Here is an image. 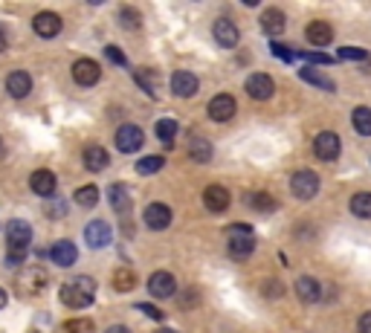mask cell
<instances>
[{
  "mask_svg": "<svg viewBox=\"0 0 371 333\" xmlns=\"http://www.w3.org/2000/svg\"><path fill=\"white\" fill-rule=\"evenodd\" d=\"M351 212H354L357 218H371V191L354 194V200H351Z\"/></svg>",
  "mask_w": 371,
  "mask_h": 333,
  "instance_id": "cell-32",
  "label": "cell"
},
{
  "mask_svg": "<svg viewBox=\"0 0 371 333\" xmlns=\"http://www.w3.org/2000/svg\"><path fill=\"white\" fill-rule=\"evenodd\" d=\"M307 41L314 44V47H328L330 41H334V29H330V24H325V21H314L307 27Z\"/></svg>",
  "mask_w": 371,
  "mask_h": 333,
  "instance_id": "cell-22",
  "label": "cell"
},
{
  "mask_svg": "<svg viewBox=\"0 0 371 333\" xmlns=\"http://www.w3.org/2000/svg\"><path fill=\"white\" fill-rule=\"evenodd\" d=\"M136 310H143L145 316H151V319H157V322H163V313L157 310V307H151V304H136Z\"/></svg>",
  "mask_w": 371,
  "mask_h": 333,
  "instance_id": "cell-44",
  "label": "cell"
},
{
  "mask_svg": "<svg viewBox=\"0 0 371 333\" xmlns=\"http://www.w3.org/2000/svg\"><path fill=\"white\" fill-rule=\"evenodd\" d=\"M337 55L342 58V61H365V58H368V52L365 50H357V47H342Z\"/></svg>",
  "mask_w": 371,
  "mask_h": 333,
  "instance_id": "cell-37",
  "label": "cell"
},
{
  "mask_svg": "<svg viewBox=\"0 0 371 333\" xmlns=\"http://www.w3.org/2000/svg\"><path fill=\"white\" fill-rule=\"evenodd\" d=\"M9 47V38H6V32H3V27H0V52H3Z\"/></svg>",
  "mask_w": 371,
  "mask_h": 333,
  "instance_id": "cell-46",
  "label": "cell"
},
{
  "mask_svg": "<svg viewBox=\"0 0 371 333\" xmlns=\"http://www.w3.org/2000/svg\"><path fill=\"white\" fill-rule=\"evenodd\" d=\"M314 151H317V156H319L322 163H334L337 156H340V136L334 131L319 133L317 140H314Z\"/></svg>",
  "mask_w": 371,
  "mask_h": 333,
  "instance_id": "cell-6",
  "label": "cell"
},
{
  "mask_svg": "<svg viewBox=\"0 0 371 333\" xmlns=\"http://www.w3.org/2000/svg\"><path fill=\"white\" fill-rule=\"evenodd\" d=\"M96 299V281L87 279V276H79V279H70L67 284H61V302L67 307H87L93 304Z\"/></svg>",
  "mask_w": 371,
  "mask_h": 333,
  "instance_id": "cell-1",
  "label": "cell"
},
{
  "mask_svg": "<svg viewBox=\"0 0 371 333\" xmlns=\"http://www.w3.org/2000/svg\"><path fill=\"white\" fill-rule=\"evenodd\" d=\"M157 136H160V142H174V136H177V122L174 119H160L157 122Z\"/></svg>",
  "mask_w": 371,
  "mask_h": 333,
  "instance_id": "cell-35",
  "label": "cell"
},
{
  "mask_svg": "<svg viewBox=\"0 0 371 333\" xmlns=\"http://www.w3.org/2000/svg\"><path fill=\"white\" fill-rule=\"evenodd\" d=\"M174 290H177V281H174V276L166 269L154 272V276L148 279V293L154 299H168V296H174Z\"/></svg>",
  "mask_w": 371,
  "mask_h": 333,
  "instance_id": "cell-10",
  "label": "cell"
},
{
  "mask_svg": "<svg viewBox=\"0 0 371 333\" xmlns=\"http://www.w3.org/2000/svg\"><path fill=\"white\" fill-rule=\"evenodd\" d=\"M105 55L110 58L113 64H119V67H125V64H128V58H125L119 50H116V47H105Z\"/></svg>",
  "mask_w": 371,
  "mask_h": 333,
  "instance_id": "cell-41",
  "label": "cell"
},
{
  "mask_svg": "<svg viewBox=\"0 0 371 333\" xmlns=\"http://www.w3.org/2000/svg\"><path fill=\"white\" fill-rule=\"evenodd\" d=\"M6 302H9V296H6V290H0V310L6 307Z\"/></svg>",
  "mask_w": 371,
  "mask_h": 333,
  "instance_id": "cell-48",
  "label": "cell"
},
{
  "mask_svg": "<svg viewBox=\"0 0 371 333\" xmlns=\"http://www.w3.org/2000/svg\"><path fill=\"white\" fill-rule=\"evenodd\" d=\"M108 200H110V206L119 212V214H128L131 212V194H128V186H122V183H113L108 188Z\"/></svg>",
  "mask_w": 371,
  "mask_h": 333,
  "instance_id": "cell-23",
  "label": "cell"
},
{
  "mask_svg": "<svg viewBox=\"0 0 371 333\" xmlns=\"http://www.w3.org/2000/svg\"><path fill=\"white\" fill-rule=\"evenodd\" d=\"M108 163H110V156L102 145H87L85 148V165L90 171H102V168H108Z\"/></svg>",
  "mask_w": 371,
  "mask_h": 333,
  "instance_id": "cell-25",
  "label": "cell"
},
{
  "mask_svg": "<svg viewBox=\"0 0 371 333\" xmlns=\"http://www.w3.org/2000/svg\"><path fill=\"white\" fill-rule=\"evenodd\" d=\"M113 287L119 290V293H128V290L136 287V276H133L131 269H125V267H122V269H116V272H113Z\"/></svg>",
  "mask_w": 371,
  "mask_h": 333,
  "instance_id": "cell-34",
  "label": "cell"
},
{
  "mask_svg": "<svg viewBox=\"0 0 371 333\" xmlns=\"http://www.w3.org/2000/svg\"><path fill=\"white\" fill-rule=\"evenodd\" d=\"M296 296H299V302H305V304H317L319 296H322V287H319L317 279L302 276V279L296 281Z\"/></svg>",
  "mask_w": 371,
  "mask_h": 333,
  "instance_id": "cell-21",
  "label": "cell"
},
{
  "mask_svg": "<svg viewBox=\"0 0 371 333\" xmlns=\"http://www.w3.org/2000/svg\"><path fill=\"white\" fill-rule=\"evenodd\" d=\"M119 21H122V27H125V29H140L143 17L136 15L133 9H122V12H119Z\"/></svg>",
  "mask_w": 371,
  "mask_h": 333,
  "instance_id": "cell-36",
  "label": "cell"
},
{
  "mask_svg": "<svg viewBox=\"0 0 371 333\" xmlns=\"http://www.w3.org/2000/svg\"><path fill=\"white\" fill-rule=\"evenodd\" d=\"M133 78H136V84H140L148 96H154V99H157L160 96V90H163V82H160V75L154 73V70H136L133 73Z\"/></svg>",
  "mask_w": 371,
  "mask_h": 333,
  "instance_id": "cell-24",
  "label": "cell"
},
{
  "mask_svg": "<svg viewBox=\"0 0 371 333\" xmlns=\"http://www.w3.org/2000/svg\"><path fill=\"white\" fill-rule=\"evenodd\" d=\"M47 287V272L41 267H29L21 272V279H17V293L21 296H35V293H41Z\"/></svg>",
  "mask_w": 371,
  "mask_h": 333,
  "instance_id": "cell-4",
  "label": "cell"
},
{
  "mask_svg": "<svg viewBox=\"0 0 371 333\" xmlns=\"http://www.w3.org/2000/svg\"><path fill=\"white\" fill-rule=\"evenodd\" d=\"M189 154L194 163H209L212 160V145L209 140H201V136H194V140L189 142Z\"/></svg>",
  "mask_w": 371,
  "mask_h": 333,
  "instance_id": "cell-28",
  "label": "cell"
},
{
  "mask_svg": "<svg viewBox=\"0 0 371 333\" xmlns=\"http://www.w3.org/2000/svg\"><path fill=\"white\" fill-rule=\"evenodd\" d=\"M214 41H218L224 50H232L238 44V27L229 21V17H218V21H214Z\"/></svg>",
  "mask_w": 371,
  "mask_h": 333,
  "instance_id": "cell-16",
  "label": "cell"
},
{
  "mask_svg": "<svg viewBox=\"0 0 371 333\" xmlns=\"http://www.w3.org/2000/svg\"><path fill=\"white\" fill-rule=\"evenodd\" d=\"M50 258H52L58 267H73L75 258H79V249H75L73 241H58V244H52V249H50Z\"/></svg>",
  "mask_w": 371,
  "mask_h": 333,
  "instance_id": "cell-20",
  "label": "cell"
},
{
  "mask_svg": "<svg viewBox=\"0 0 371 333\" xmlns=\"http://www.w3.org/2000/svg\"><path fill=\"white\" fill-rule=\"evenodd\" d=\"M105 333H131V330H128L125 325H113V327H108Z\"/></svg>",
  "mask_w": 371,
  "mask_h": 333,
  "instance_id": "cell-47",
  "label": "cell"
},
{
  "mask_svg": "<svg viewBox=\"0 0 371 333\" xmlns=\"http://www.w3.org/2000/svg\"><path fill=\"white\" fill-rule=\"evenodd\" d=\"M290 191L296 194L299 200H310V198H317V191H319V177L310 168H302L296 171L290 177Z\"/></svg>",
  "mask_w": 371,
  "mask_h": 333,
  "instance_id": "cell-3",
  "label": "cell"
},
{
  "mask_svg": "<svg viewBox=\"0 0 371 333\" xmlns=\"http://www.w3.org/2000/svg\"><path fill=\"white\" fill-rule=\"evenodd\" d=\"M143 142H145V136H143V131L136 128V125H122L119 131H116V148H119L122 154L140 151Z\"/></svg>",
  "mask_w": 371,
  "mask_h": 333,
  "instance_id": "cell-7",
  "label": "cell"
},
{
  "mask_svg": "<svg viewBox=\"0 0 371 333\" xmlns=\"http://www.w3.org/2000/svg\"><path fill=\"white\" fill-rule=\"evenodd\" d=\"M47 214H50V218H64V200H52L47 206Z\"/></svg>",
  "mask_w": 371,
  "mask_h": 333,
  "instance_id": "cell-42",
  "label": "cell"
},
{
  "mask_svg": "<svg viewBox=\"0 0 371 333\" xmlns=\"http://www.w3.org/2000/svg\"><path fill=\"white\" fill-rule=\"evenodd\" d=\"M163 165H166V160H163V156L151 154V156H143V160L136 163V174H143V177H148V174H157Z\"/></svg>",
  "mask_w": 371,
  "mask_h": 333,
  "instance_id": "cell-31",
  "label": "cell"
},
{
  "mask_svg": "<svg viewBox=\"0 0 371 333\" xmlns=\"http://www.w3.org/2000/svg\"><path fill=\"white\" fill-rule=\"evenodd\" d=\"M157 333H177V330H168V327H160Z\"/></svg>",
  "mask_w": 371,
  "mask_h": 333,
  "instance_id": "cell-49",
  "label": "cell"
},
{
  "mask_svg": "<svg viewBox=\"0 0 371 333\" xmlns=\"http://www.w3.org/2000/svg\"><path fill=\"white\" fill-rule=\"evenodd\" d=\"M73 200L79 203L82 209H93L96 203H99V188H96V186H82L79 191L73 194Z\"/></svg>",
  "mask_w": 371,
  "mask_h": 333,
  "instance_id": "cell-30",
  "label": "cell"
},
{
  "mask_svg": "<svg viewBox=\"0 0 371 333\" xmlns=\"http://www.w3.org/2000/svg\"><path fill=\"white\" fill-rule=\"evenodd\" d=\"M229 256L235 261H244L252 256V249H256V238H252V229L247 223H232L229 229Z\"/></svg>",
  "mask_w": 371,
  "mask_h": 333,
  "instance_id": "cell-2",
  "label": "cell"
},
{
  "mask_svg": "<svg viewBox=\"0 0 371 333\" xmlns=\"http://www.w3.org/2000/svg\"><path fill=\"white\" fill-rule=\"evenodd\" d=\"M85 241H87V246H93V249L108 246V244L113 241L110 223H105V221H90L87 229H85Z\"/></svg>",
  "mask_w": 371,
  "mask_h": 333,
  "instance_id": "cell-8",
  "label": "cell"
},
{
  "mask_svg": "<svg viewBox=\"0 0 371 333\" xmlns=\"http://www.w3.org/2000/svg\"><path fill=\"white\" fill-rule=\"evenodd\" d=\"M171 93L180 96V99H191L198 93V75H191L186 70H177L171 75Z\"/></svg>",
  "mask_w": 371,
  "mask_h": 333,
  "instance_id": "cell-14",
  "label": "cell"
},
{
  "mask_svg": "<svg viewBox=\"0 0 371 333\" xmlns=\"http://www.w3.org/2000/svg\"><path fill=\"white\" fill-rule=\"evenodd\" d=\"M32 29L41 38H55L58 32H61V17H58L55 12H38L35 21H32Z\"/></svg>",
  "mask_w": 371,
  "mask_h": 333,
  "instance_id": "cell-15",
  "label": "cell"
},
{
  "mask_svg": "<svg viewBox=\"0 0 371 333\" xmlns=\"http://www.w3.org/2000/svg\"><path fill=\"white\" fill-rule=\"evenodd\" d=\"M203 206H206L209 212H214V214L226 212V209H229V191H226L224 186H209V188L203 191Z\"/></svg>",
  "mask_w": 371,
  "mask_h": 333,
  "instance_id": "cell-18",
  "label": "cell"
},
{
  "mask_svg": "<svg viewBox=\"0 0 371 333\" xmlns=\"http://www.w3.org/2000/svg\"><path fill=\"white\" fill-rule=\"evenodd\" d=\"M302 61H310V64H330L334 58L328 52H302Z\"/></svg>",
  "mask_w": 371,
  "mask_h": 333,
  "instance_id": "cell-39",
  "label": "cell"
},
{
  "mask_svg": "<svg viewBox=\"0 0 371 333\" xmlns=\"http://www.w3.org/2000/svg\"><path fill=\"white\" fill-rule=\"evenodd\" d=\"M24 258H27V252H24V249H9L6 264H9V267H21V264H24Z\"/></svg>",
  "mask_w": 371,
  "mask_h": 333,
  "instance_id": "cell-40",
  "label": "cell"
},
{
  "mask_svg": "<svg viewBox=\"0 0 371 333\" xmlns=\"http://www.w3.org/2000/svg\"><path fill=\"white\" fill-rule=\"evenodd\" d=\"M272 55L282 58V61H293V58H296V55H293L287 47H282V44H272Z\"/></svg>",
  "mask_w": 371,
  "mask_h": 333,
  "instance_id": "cell-43",
  "label": "cell"
},
{
  "mask_svg": "<svg viewBox=\"0 0 371 333\" xmlns=\"http://www.w3.org/2000/svg\"><path fill=\"white\" fill-rule=\"evenodd\" d=\"M6 241H9V249H24L27 252V246L32 241V226L27 221H9Z\"/></svg>",
  "mask_w": 371,
  "mask_h": 333,
  "instance_id": "cell-9",
  "label": "cell"
},
{
  "mask_svg": "<svg viewBox=\"0 0 371 333\" xmlns=\"http://www.w3.org/2000/svg\"><path fill=\"white\" fill-rule=\"evenodd\" d=\"M6 90H9L12 99H24V96H29V90H32V75L24 70H15L6 78Z\"/></svg>",
  "mask_w": 371,
  "mask_h": 333,
  "instance_id": "cell-19",
  "label": "cell"
},
{
  "mask_svg": "<svg viewBox=\"0 0 371 333\" xmlns=\"http://www.w3.org/2000/svg\"><path fill=\"white\" fill-rule=\"evenodd\" d=\"M244 200H247L249 209H259V212H272V209H276V200H272L270 194H264V191H249Z\"/></svg>",
  "mask_w": 371,
  "mask_h": 333,
  "instance_id": "cell-29",
  "label": "cell"
},
{
  "mask_svg": "<svg viewBox=\"0 0 371 333\" xmlns=\"http://www.w3.org/2000/svg\"><path fill=\"white\" fill-rule=\"evenodd\" d=\"M247 93L252 96V99L264 102V99H270V96L276 93V84H272V78H270V75H264V73H252V75L247 78Z\"/></svg>",
  "mask_w": 371,
  "mask_h": 333,
  "instance_id": "cell-12",
  "label": "cell"
},
{
  "mask_svg": "<svg viewBox=\"0 0 371 333\" xmlns=\"http://www.w3.org/2000/svg\"><path fill=\"white\" fill-rule=\"evenodd\" d=\"M235 110H238L235 99H232V96H226V93H218L209 102V116H212L214 122H229L232 116H235Z\"/></svg>",
  "mask_w": 371,
  "mask_h": 333,
  "instance_id": "cell-11",
  "label": "cell"
},
{
  "mask_svg": "<svg viewBox=\"0 0 371 333\" xmlns=\"http://www.w3.org/2000/svg\"><path fill=\"white\" fill-rule=\"evenodd\" d=\"M357 333H371V310L360 316V325H357Z\"/></svg>",
  "mask_w": 371,
  "mask_h": 333,
  "instance_id": "cell-45",
  "label": "cell"
},
{
  "mask_svg": "<svg viewBox=\"0 0 371 333\" xmlns=\"http://www.w3.org/2000/svg\"><path fill=\"white\" fill-rule=\"evenodd\" d=\"M351 122H354L357 133L371 136V108H357V110H354V116H351Z\"/></svg>",
  "mask_w": 371,
  "mask_h": 333,
  "instance_id": "cell-33",
  "label": "cell"
},
{
  "mask_svg": "<svg viewBox=\"0 0 371 333\" xmlns=\"http://www.w3.org/2000/svg\"><path fill=\"white\" fill-rule=\"evenodd\" d=\"M55 186H58V180H55V174H52V171H47V168L32 171L29 188H32L35 194H41V198H52V194H55Z\"/></svg>",
  "mask_w": 371,
  "mask_h": 333,
  "instance_id": "cell-17",
  "label": "cell"
},
{
  "mask_svg": "<svg viewBox=\"0 0 371 333\" xmlns=\"http://www.w3.org/2000/svg\"><path fill=\"white\" fill-rule=\"evenodd\" d=\"M143 221H145L148 229H157L160 232V229H166L171 223V209L166 203H148L145 212H143Z\"/></svg>",
  "mask_w": 371,
  "mask_h": 333,
  "instance_id": "cell-13",
  "label": "cell"
},
{
  "mask_svg": "<svg viewBox=\"0 0 371 333\" xmlns=\"http://www.w3.org/2000/svg\"><path fill=\"white\" fill-rule=\"evenodd\" d=\"M73 78H75V84H82V87H93V84L102 78V67L96 64L93 58H79V61L73 64Z\"/></svg>",
  "mask_w": 371,
  "mask_h": 333,
  "instance_id": "cell-5",
  "label": "cell"
},
{
  "mask_svg": "<svg viewBox=\"0 0 371 333\" xmlns=\"http://www.w3.org/2000/svg\"><path fill=\"white\" fill-rule=\"evenodd\" d=\"M64 333H93V322L87 319H73L64 325Z\"/></svg>",
  "mask_w": 371,
  "mask_h": 333,
  "instance_id": "cell-38",
  "label": "cell"
},
{
  "mask_svg": "<svg viewBox=\"0 0 371 333\" xmlns=\"http://www.w3.org/2000/svg\"><path fill=\"white\" fill-rule=\"evenodd\" d=\"M299 78H302V82H307V84H317V87L328 90V93H334V90H337V84L330 82V78H328L325 73H319V70H314V67H302V70H299Z\"/></svg>",
  "mask_w": 371,
  "mask_h": 333,
  "instance_id": "cell-26",
  "label": "cell"
},
{
  "mask_svg": "<svg viewBox=\"0 0 371 333\" xmlns=\"http://www.w3.org/2000/svg\"><path fill=\"white\" fill-rule=\"evenodd\" d=\"M261 29H264L267 35H282V32H284V12L267 9V12L261 15Z\"/></svg>",
  "mask_w": 371,
  "mask_h": 333,
  "instance_id": "cell-27",
  "label": "cell"
}]
</instances>
